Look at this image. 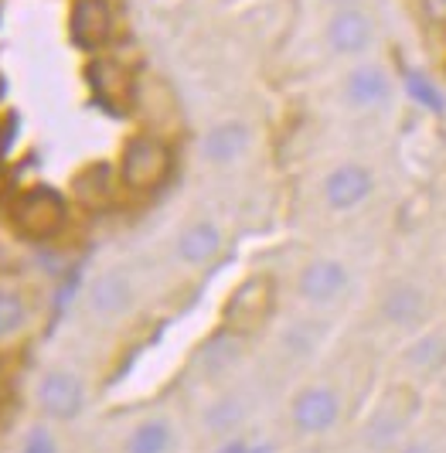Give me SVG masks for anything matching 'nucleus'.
<instances>
[{
  "instance_id": "obj_14",
  "label": "nucleus",
  "mask_w": 446,
  "mask_h": 453,
  "mask_svg": "<svg viewBox=\"0 0 446 453\" xmlns=\"http://www.w3.org/2000/svg\"><path fill=\"white\" fill-rule=\"evenodd\" d=\"M348 103L351 106H379L388 99V79H385V72L379 68H355L351 75H348Z\"/></svg>"
},
{
  "instance_id": "obj_9",
  "label": "nucleus",
  "mask_w": 446,
  "mask_h": 453,
  "mask_svg": "<svg viewBox=\"0 0 446 453\" xmlns=\"http://www.w3.org/2000/svg\"><path fill=\"white\" fill-rule=\"evenodd\" d=\"M344 283H348V273H344L341 263L317 259L300 276V294L307 296V300H317V303H327V300H334L344 290Z\"/></svg>"
},
{
  "instance_id": "obj_29",
  "label": "nucleus",
  "mask_w": 446,
  "mask_h": 453,
  "mask_svg": "<svg viewBox=\"0 0 446 453\" xmlns=\"http://www.w3.org/2000/svg\"><path fill=\"white\" fill-rule=\"evenodd\" d=\"M405 453H433V450H426V447H409Z\"/></svg>"
},
{
  "instance_id": "obj_15",
  "label": "nucleus",
  "mask_w": 446,
  "mask_h": 453,
  "mask_svg": "<svg viewBox=\"0 0 446 453\" xmlns=\"http://www.w3.org/2000/svg\"><path fill=\"white\" fill-rule=\"evenodd\" d=\"M222 246V235H219V228L211 226V222H198V226H191L184 235L178 239V256L184 263H208L215 252Z\"/></svg>"
},
{
  "instance_id": "obj_24",
  "label": "nucleus",
  "mask_w": 446,
  "mask_h": 453,
  "mask_svg": "<svg viewBox=\"0 0 446 453\" xmlns=\"http://www.w3.org/2000/svg\"><path fill=\"white\" fill-rule=\"evenodd\" d=\"M235 355V348H228V341L225 338H219V341H211V348H208V365L215 368V365H222V362H228Z\"/></svg>"
},
{
  "instance_id": "obj_16",
  "label": "nucleus",
  "mask_w": 446,
  "mask_h": 453,
  "mask_svg": "<svg viewBox=\"0 0 446 453\" xmlns=\"http://www.w3.org/2000/svg\"><path fill=\"white\" fill-rule=\"evenodd\" d=\"M423 303L426 300L416 287H396L392 294L385 296L381 311H385V318L392 320V324H416L419 314H423Z\"/></svg>"
},
{
  "instance_id": "obj_27",
  "label": "nucleus",
  "mask_w": 446,
  "mask_h": 453,
  "mask_svg": "<svg viewBox=\"0 0 446 453\" xmlns=\"http://www.w3.org/2000/svg\"><path fill=\"white\" fill-rule=\"evenodd\" d=\"M7 140H11V134H0V160H4V150H7Z\"/></svg>"
},
{
  "instance_id": "obj_19",
  "label": "nucleus",
  "mask_w": 446,
  "mask_h": 453,
  "mask_svg": "<svg viewBox=\"0 0 446 453\" xmlns=\"http://www.w3.org/2000/svg\"><path fill=\"white\" fill-rule=\"evenodd\" d=\"M409 362L416 365L419 372H436V368L446 362V334L423 338L412 351H409Z\"/></svg>"
},
{
  "instance_id": "obj_17",
  "label": "nucleus",
  "mask_w": 446,
  "mask_h": 453,
  "mask_svg": "<svg viewBox=\"0 0 446 453\" xmlns=\"http://www.w3.org/2000/svg\"><path fill=\"white\" fill-rule=\"evenodd\" d=\"M167 447H171V426L164 419H150L134 430L127 453H167Z\"/></svg>"
},
{
  "instance_id": "obj_5",
  "label": "nucleus",
  "mask_w": 446,
  "mask_h": 453,
  "mask_svg": "<svg viewBox=\"0 0 446 453\" xmlns=\"http://www.w3.org/2000/svg\"><path fill=\"white\" fill-rule=\"evenodd\" d=\"M72 42L79 48H103L110 42L112 31V14L106 0H75L72 7Z\"/></svg>"
},
{
  "instance_id": "obj_23",
  "label": "nucleus",
  "mask_w": 446,
  "mask_h": 453,
  "mask_svg": "<svg viewBox=\"0 0 446 453\" xmlns=\"http://www.w3.org/2000/svg\"><path fill=\"white\" fill-rule=\"evenodd\" d=\"M235 416H239V409L232 406V403H222V406L215 409V412H208V423H211L215 430H225V426L235 419Z\"/></svg>"
},
{
  "instance_id": "obj_8",
  "label": "nucleus",
  "mask_w": 446,
  "mask_h": 453,
  "mask_svg": "<svg viewBox=\"0 0 446 453\" xmlns=\"http://www.w3.org/2000/svg\"><path fill=\"white\" fill-rule=\"evenodd\" d=\"M412 416V395L409 392H392L379 409H375V416H372V423H368V443L372 447H385V443H392L399 430L405 426V419Z\"/></svg>"
},
{
  "instance_id": "obj_1",
  "label": "nucleus",
  "mask_w": 446,
  "mask_h": 453,
  "mask_svg": "<svg viewBox=\"0 0 446 453\" xmlns=\"http://www.w3.org/2000/svg\"><path fill=\"white\" fill-rule=\"evenodd\" d=\"M14 226L21 228L27 239H48L65 226V198L55 188H27L14 202Z\"/></svg>"
},
{
  "instance_id": "obj_13",
  "label": "nucleus",
  "mask_w": 446,
  "mask_h": 453,
  "mask_svg": "<svg viewBox=\"0 0 446 453\" xmlns=\"http://www.w3.org/2000/svg\"><path fill=\"white\" fill-rule=\"evenodd\" d=\"M89 300H92V311L103 314V318H112V314L127 311V303H130V283H127V276L123 273H103L92 283Z\"/></svg>"
},
{
  "instance_id": "obj_2",
  "label": "nucleus",
  "mask_w": 446,
  "mask_h": 453,
  "mask_svg": "<svg viewBox=\"0 0 446 453\" xmlns=\"http://www.w3.org/2000/svg\"><path fill=\"white\" fill-rule=\"evenodd\" d=\"M119 174L123 181L136 188V191H147L157 188L171 174V150L167 143H160L157 136H134L127 147H123V164H119Z\"/></svg>"
},
{
  "instance_id": "obj_18",
  "label": "nucleus",
  "mask_w": 446,
  "mask_h": 453,
  "mask_svg": "<svg viewBox=\"0 0 446 453\" xmlns=\"http://www.w3.org/2000/svg\"><path fill=\"white\" fill-rule=\"evenodd\" d=\"M110 171L99 164V167H89V171H82L79 178H75V195L82 198L86 204H99L110 198Z\"/></svg>"
},
{
  "instance_id": "obj_26",
  "label": "nucleus",
  "mask_w": 446,
  "mask_h": 453,
  "mask_svg": "<svg viewBox=\"0 0 446 453\" xmlns=\"http://www.w3.org/2000/svg\"><path fill=\"white\" fill-rule=\"evenodd\" d=\"M225 453H269L266 447H246V443H232Z\"/></svg>"
},
{
  "instance_id": "obj_22",
  "label": "nucleus",
  "mask_w": 446,
  "mask_h": 453,
  "mask_svg": "<svg viewBox=\"0 0 446 453\" xmlns=\"http://www.w3.org/2000/svg\"><path fill=\"white\" fill-rule=\"evenodd\" d=\"M21 453H55V440L45 430H35L21 447Z\"/></svg>"
},
{
  "instance_id": "obj_4",
  "label": "nucleus",
  "mask_w": 446,
  "mask_h": 453,
  "mask_svg": "<svg viewBox=\"0 0 446 453\" xmlns=\"http://www.w3.org/2000/svg\"><path fill=\"white\" fill-rule=\"evenodd\" d=\"M82 403H86L82 382L68 372H48L38 386V406L51 419H75L82 412Z\"/></svg>"
},
{
  "instance_id": "obj_25",
  "label": "nucleus",
  "mask_w": 446,
  "mask_h": 453,
  "mask_svg": "<svg viewBox=\"0 0 446 453\" xmlns=\"http://www.w3.org/2000/svg\"><path fill=\"white\" fill-rule=\"evenodd\" d=\"M423 11L429 21L446 24V0H423Z\"/></svg>"
},
{
  "instance_id": "obj_3",
  "label": "nucleus",
  "mask_w": 446,
  "mask_h": 453,
  "mask_svg": "<svg viewBox=\"0 0 446 453\" xmlns=\"http://www.w3.org/2000/svg\"><path fill=\"white\" fill-rule=\"evenodd\" d=\"M269 307H273V283H269L266 276H252V280H246L235 294L228 296V303H225L228 327H235V331H252V327L269 314Z\"/></svg>"
},
{
  "instance_id": "obj_7",
  "label": "nucleus",
  "mask_w": 446,
  "mask_h": 453,
  "mask_svg": "<svg viewBox=\"0 0 446 453\" xmlns=\"http://www.w3.org/2000/svg\"><path fill=\"white\" fill-rule=\"evenodd\" d=\"M324 195H327L331 208L348 211V208H355V204H361L372 195V174L361 164H344V167H337L334 174L327 178Z\"/></svg>"
},
{
  "instance_id": "obj_12",
  "label": "nucleus",
  "mask_w": 446,
  "mask_h": 453,
  "mask_svg": "<svg viewBox=\"0 0 446 453\" xmlns=\"http://www.w3.org/2000/svg\"><path fill=\"white\" fill-rule=\"evenodd\" d=\"M249 147V130L242 123H219L204 134V157L215 164L235 160Z\"/></svg>"
},
{
  "instance_id": "obj_6",
  "label": "nucleus",
  "mask_w": 446,
  "mask_h": 453,
  "mask_svg": "<svg viewBox=\"0 0 446 453\" xmlns=\"http://www.w3.org/2000/svg\"><path fill=\"white\" fill-rule=\"evenodd\" d=\"M337 395L331 388H304L293 403V423L304 433H324L337 423Z\"/></svg>"
},
{
  "instance_id": "obj_11",
  "label": "nucleus",
  "mask_w": 446,
  "mask_h": 453,
  "mask_svg": "<svg viewBox=\"0 0 446 453\" xmlns=\"http://www.w3.org/2000/svg\"><path fill=\"white\" fill-rule=\"evenodd\" d=\"M89 86L96 96L110 106H127L130 103V72L116 62H92L89 65Z\"/></svg>"
},
{
  "instance_id": "obj_21",
  "label": "nucleus",
  "mask_w": 446,
  "mask_h": 453,
  "mask_svg": "<svg viewBox=\"0 0 446 453\" xmlns=\"http://www.w3.org/2000/svg\"><path fill=\"white\" fill-rule=\"evenodd\" d=\"M405 86H409V92L423 103V106H429L433 113H443V96L433 89L429 82H426L419 72H405Z\"/></svg>"
},
{
  "instance_id": "obj_28",
  "label": "nucleus",
  "mask_w": 446,
  "mask_h": 453,
  "mask_svg": "<svg viewBox=\"0 0 446 453\" xmlns=\"http://www.w3.org/2000/svg\"><path fill=\"white\" fill-rule=\"evenodd\" d=\"M7 188H11V181H7V178H4V174H0V198H4V195H7Z\"/></svg>"
},
{
  "instance_id": "obj_20",
  "label": "nucleus",
  "mask_w": 446,
  "mask_h": 453,
  "mask_svg": "<svg viewBox=\"0 0 446 453\" xmlns=\"http://www.w3.org/2000/svg\"><path fill=\"white\" fill-rule=\"evenodd\" d=\"M24 324V303L18 294L11 290H0V338L14 334L18 327Z\"/></svg>"
},
{
  "instance_id": "obj_10",
  "label": "nucleus",
  "mask_w": 446,
  "mask_h": 453,
  "mask_svg": "<svg viewBox=\"0 0 446 453\" xmlns=\"http://www.w3.org/2000/svg\"><path fill=\"white\" fill-rule=\"evenodd\" d=\"M327 38H331L334 51H341V55H355V51H361V48L368 45V38H372V24H368V18H365L361 11H337L331 27H327Z\"/></svg>"
}]
</instances>
